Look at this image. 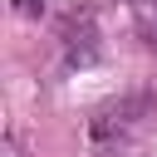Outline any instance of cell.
I'll return each mask as SVG.
<instances>
[{
  "instance_id": "6da1fadb",
  "label": "cell",
  "mask_w": 157,
  "mask_h": 157,
  "mask_svg": "<svg viewBox=\"0 0 157 157\" xmlns=\"http://www.w3.org/2000/svg\"><path fill=\"white\" fill-rule=\"evenodd\" d=\"M152 88H132V93H118L113 103H103L93 118H88V147L98 152V157H118V152H128V142L137 137V128H142V118L152 113Z\"/></svg>"
},
{
  "instance_id": "7a4b0ae2",
  "label": "cell",
  "mask_w": 157,
  "mask_h": 157,
  "mask_svg": "<svg viewBox=\"0 0 157 157\" xmlns=\"http://www.w3.org/2000/svg\"><path fill=\"white\" fill-rule=\"evenodd\" d=\"M64 59H69V64H93V59H98V29H93L88 15L64 25Z\"/></svg>"
},
{
  "instance_id": "3957f363",
  "label": "cell",
  "mask_w": 157,
  "mask_h": 157,
  "mask_svg": "<svg viewBox=\"0 0 157 157\" xmlns=\"http://www.w3.org/2000/svg\"><path fill=\"white\" fill-rule=\"evenodd\" d=\"M15 10H20V15H39V10H44V0H15Z\"/></svg>"
},
{
  "instance_id": "277c9868",
  "label": "cell",
  "mask_w": 157,
  "mask_h": 157,
  "mask_svg": "<svg viewBox=\"0 0 157 157\" xmlns=\"http://www.w3.org/2000/svg\"><path fill=\"white\" fill-rule=\"evenodd\" d=\"M132 5H147V0H132Z\"/></svg>"
}]
</instances>
